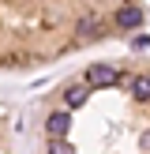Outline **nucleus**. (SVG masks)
<instances>
[{"mask_svg": "<svg viewBox=\"0 0 150 154\" xmlns=\"http://www.w3.org/2000/svg\"><path fill=\"white\" fill-rule=\"evenodd\" d=\"M116 83V68L112 64H90L86 68V87H109Z\"/></svg>", "mask_w": 150, "mask_h": 154, "instance_id": "obj_1", "label": "nucleus"}, {"mask_svg": "<svg viewBox=\"0 0 150 154\" xmlns=\"http://www.w3.org/2000/svg\"><path fill=\"white\" fill-rule=\"evenodd\" d=\"M68 128H71V117H68V113H49V117H45V132H49L52 139H64Z\"/></svg>", "mask_w": 150, "mask_h": 154, "instance_id": "obj_2", "label": "nucleus"}, {"mask_svg": "<svg viewBox=\"0 0 150 154\" xmlns=\"http://www.w3.org/2000/svg\"><path fill=\"white\" fill-rule=\"evenodd\" d=\"M139 23H142V11H139L135 4H128V8L116 11V26H120V30H135Z\"/></svg>", "mask_w": 150, "mask_h": 154, "instance_id": "obj_3", "label": "nucleus"}, {"mask_svg": "<svg viewBox=\"0 0 150 154\" xmlns=\"http://www.w3.org/2000/svg\"><path fill=\"white\" fill-rule=\"evenodd\" d=\"M86 98H90V87H86V83H82V87H75V83H71V87L64 90V105H71V109H75V105H82Z\"/></svg>", "mask_w": 150, "mask_h": 154, "instance_id": "obj_4", "label": "nucleus"}, {"mask_svg": "<svg viewBox=\"0 0 150 154\" xmlns=\"http://www.w3.org/2000/svg\"><path fill=\"white\" fill-rule=\"evenodd\" d=\"M131 94L139 98V102H150V75H139V79L131 83Z\"/></svg>", "mask_w": 150, "mask_h": 154, "instance_id": "obj_5", "label": "nucleus"}, {"mask_svg": "<svg viewBox=\"0 0 150 154\" xmlns=\"http://www.w3.org/2000/svg\"><path fill=\"white\" fill-rule=\"evenodd\" d=\"M45 154H75V147H68L64 139H49V147H45Z\"/></svg>", "mask_w": 150, "mask_h": 154, "instance_id": "obj_6", "label": "nucleus"}, {"mask_svg": "<svg viewBox=\"0 0 150 154\" xmlns=\"http://www.w3.org/2000/svg\"><path fill=\"white\" fill-rule=\"evenodd\" d=\"M135 49H150V38H146V34H139V38H135Z\"/></svg>", "mask_w": 150, "mask_h": 154, "instance_id": "obj_7", "label": "nucleus"}, {"mask_svg": "<svg viewBox=\"0 0 150 154\" xmlns=\"http://www.w3.org/2000/svg\"><path fill=\"white\" fill-rule=\"evenodd\" d=\"M142 150H150V132H146V135H142Z\"/></svg>", "mask_w": 150, "mask_h": 154, "instance_id": "obj_8", "label": "nucleus"}]
</instances>
